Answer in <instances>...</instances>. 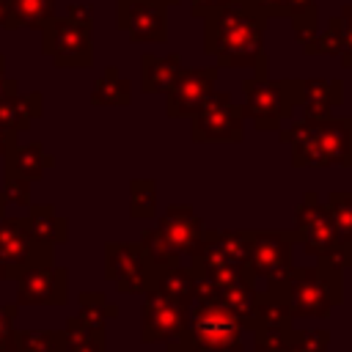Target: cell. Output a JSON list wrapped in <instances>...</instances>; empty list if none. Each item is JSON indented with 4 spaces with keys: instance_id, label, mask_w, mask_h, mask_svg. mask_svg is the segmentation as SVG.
Instances as JSON below:
<instances>
[{
    "instance_id": "obj_9",
    "label": "cell",
    "mask_w": 352,
    "mask_h": 352,
    "mask_svg": "<svg viewBox=\"0 0 352 352\" xmlns=\"http://www.w3.org/2000/svg\"><path fill=\"white\" fill-rule=\"evenodd\" d=\"M184 327L182 322V311L176 308L173 297H160L151 294V300L146 302V336L148 338H160V336H173Z\"/></svg>"
},
{
    "instance_id": "obj_6",
    "label": "cell",
    "mask_w": 352,
    "mask_h": 352,
    "mask_svg": "<svg viewBox=\"0 0 352 352\" xmlns=\"http://www.w3.org/2000/svg\"><path fill=\"white\" fill-rule=\"evenodd\" d=\"M217 69H187L176 74L173 91L168 99V113L170 116H187L198 113V107L212 96V82H214Z\"/></svg>"
},
{
    "instance_id": "obj_1",
    "label": "cell",
    "mask_w": 352,
    "mask_h": 352,
    "mask_svg": "<svg viewBox=\"0 0 352 352\" xmlns=\"http://www.w3.org/2000/svg\"><path fill=\"white\" fill-rule=\"evenodd\" d=\"M256 11H258L256 6H245V3L212 8L206 25V50H212L220 63L228 66H253L256 60L261 63L264 19Z\"/></svg>"
},
{
    "instance_id": "obj_5",
    "label": "cell",
    "mask_w": 352,
    "mask_h": 352,
    "mask_svg": "<svg viewBox=\"0 0 352 352\" xmlns=\"http://www.w3.org/2000/svg\"><path fill=\"white\" fill-rule=\"evenodd\" d=\"M192 138L195 140H217V138L239 140L242 138V113L223 94H214L198 107V116L192 121Z\"/></svg>"
},
{
    "instance_id": "obj_15",
    "label": "cell",
    "mask_w": 352,
    "mask_h": 352,
    "mask_svg": "<svg viewBox=\"0 0 352 352\" xmlns=\"http://www.w3.org/2000/svg\"><path fill=\"white\" fill-rule=\"evenodd\" d=\"M338 22H341V33L336 36L333 30H327V33H324V38H336L333 52H338V50L344 47V50H346V55H352V6L344 11V16H341Z\"/></svg>"
},
{
    "instance_id": "obj_4",
    "label": "cell",
    "mask_w": 352,
    "mask_h": 352,
    "mask_svg": "<svg viewBox=\"0 0 352 352\" xmlns=\"http://www.w3.org/2000/svg\"><path fill=\"white\" fill-rule=\"evenodd\" d=\"M44 50L52 55L58 66H88L91 63V41L88 28L72 19H58L47 25Z\"/></svg>"
},
{
    "instance_id": "obj_12",
    "label": "cell",
    "mask_w": 352,
    "mask_h": 352,
    "mask_svg": "<svg viewBox=\"0 0 352 352\" xmlns=\"http://www.w3.org/2000/svg\"><path fill=\"white\" fill-rule=\"evenodd\" d=\"M94 102L99 104H126L129 102V85L116 74V69H107V77H102V82H96L94 91Z\"/></svg>"
},
{
    "instance_id": "obj_13",
    "label": "cell",
    "mask_w": 352,
    "mask_h": 352,
    "mask_svg": "<svg viewBox=\"0 0 352 352\" xmlns=\"http://www.w3.org/2000/svg\"><path fill=\"white\" fill-rule=\"evenodd\" d=\"M14 8V16L30 22V25H44L50 19L52 3L50 0H8Z\"/></svg>"
},
{
    "instance_id": "obj_8",
    "label": "cell",
    "mask_w": 352,
    "mask_h": 352,
    "mask_svg": "<svg viewBox=\"0 0 352 352\" xmlns=\"http://www.w3.org/2000/svg\"><path fill=\"white\" fill-rule=\"evenodd\" d=\"M118 22L129 30L135 41H162L165 38V11L160 6H151L146 0H124V14H118Z\"/></svg>"
},
{
    "instance_id": "obj_2",
    "label": "cell",
    "mask_w": 352,
    "mask_h": 352,
    "mask_svg": "<svg viewBox=\"0 0 352 352\" xmlns=\"http://www.w3.org/2000/svg\"><path fill=\"white\" fill-rule=\"evenodd\" d=\"M294 162L300 165H352V118L305 121L294 129Z\"/></svg>"
},
{
    "instance_id": "obj_14",
    "label": "cell",
    "mask_w": 352,
    "mask_h": 352,
    "mask_svg": "<svg viewBox=\"0 0 352 352\" xmlns=\"http://www.w3.org/2000/svg\"><path fill=\"white\" fill-rule=\"evenodd\" d=\"M330 214L336 217L338 234L352 236V195H333L330 198Z\"/></svg>"
},
{
    "instance_id": "obj_3",
    "label": "cell",
    "mask_w": 352,
    "mask_h": 352,
    "mask_svg": "<svg viewBox=\"0 0 352 352\" xmlns=\"http://www.w3.org/2000/svg\"><path fill=\"white\" fill-rule=\"evenodd\" d=\"M192 344L209 352H239V324L231 311L217 305H201L192 314Z\"/></svg>"
},
{
    "instance_id": "obj_11",
    "label": "cell",
    "mask_w": 352,
    "mask_h": 352,
    "mask_svg": "<svg viewBox=\"0 0 352 352\" xmlns=\"http://www.w3.org/2000/svg\"><path fill=\"white\" fill-rule=\"evenodd\" d=\"M179 69V58L170 60H160V58H146L143 60V85L146 91H165L173 85L176 72Z\"/></svg>"
},
{
    "instance_id": "obj_7",
    "label": "cell",
    "mask_w": 352,
    "mask_h": 352,
    "mask_svg": "<svg viewBox=\"0 0 352 352\" xmlns=\"http://www.w3.org/2000/svg\"><path fill=\"white\" fill-rule=\"evenodd\" d=\"M292 88V82H245L248 91V102H245V113L256 118L258 126H275L278 118H283L289 113V104L294 102L292 96H286V91Z\"/></svg>"
},
{
    "instance_id": "obj_10",
    "label": "cell",
    "mask_w": 352,
    "mask_h": 352,
    "mask_svg": "<svg viewBox=\"0 0 352 352\" xmlns=\"http://www.w3.org/2000/svg\"><path fill=\"white\" fill-rule=\"evenodd\" d=\"M55 275L30 270L22 278V300L25 302H63V294H55Z\"/></svg>"
}]
</instances>
